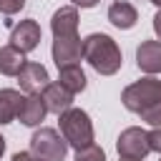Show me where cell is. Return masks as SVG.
Returning <instances> with one entry per match:
<instances>
[{
	"label": "cell",
	"instance_id": "17",
	"mask_svg": "<svg viewBox=\"0 0 161 161\" xmlns=\"http://www.w3.org/2000/svg\"><path fill=\"white\" fill-rule=\"evenodd\" d=\"M138 116H141V121H146V123H148V126H153V128H156V126H161V101H158V103H153V106H148V108H143Z\"/></svg>",
	"mask_w": 161,
	"mask_h": 161
},
{
	"label": "cell",
	"instance_id": "18",
	"mask_svg": "<svg viewBox=\"0 0 161 161\" xmlns=\"http://www.w3.org/2000/svg\"><path fill=\"white\" fill-rule=\"evenodd\" d=\"M75 161H106V153H103V148L91 143V146H86L75 153Z\"/></svg>",
	"mask_w": 161,
	"mask_h": 161
},
{
	"label": "cell",
	"instance_id": "8",
	"mask_svg": "<svg viewBox=\"0 0 161 161\" xmlns=\"http://www.w3.org/2000/svg\"><path fill=\"white\" fill-rule=\"evenodd\" d=\"M18 83L28 93H40L50 83V78H48L45 65H40V63H25L20 68V73H18Z\"/></svg>",
	"mask_w": 161,
	"mask_h": 161
},
{
	"label": "cell",
	"instance_id": "11",
	"mask_svg": "<svg viewBox=\"0 0 161 161\" xmlns=\"http://www.w3.org/2000/svg\"><path fill=\"white\" fill-rule=\"evenodd\" d=\"M45 113H48V108H45L40 93H30L23 101V106L18 111V118H20L23 126H40V121L45 118Z\"/></svg>",
	"mask_w": 161,
	"mask_h": 161
},
{
	"label": "cell",
	"instance_id": "10",
	"mask_svg": "<svg viewBox=\"0 0 161 161\" xmlns=\"http://www.w3.org/2000/svg\"><path fill=\"white\" fill-rule=\"evenodd\" d=\"M40 98H43L45 108L53 111V113H58V116L73 106V93H70L65 86H60V83H48V86L43 88Z\"/></svg>",
	"mask_w": 161,
	"mask_h": 161
},
{
	"label": "cell",
	"instance_id": "16",
	"mask_svg": "<svg viewBox=\"0 0 161 161\" xmlns=\"http://www.w3.org/2000/svg\"><path fill=\"white\" fill-rule=\"evenodd\" d=\"M58 70H60L58 83L65 86L70 93H80V91L86 88V73L80 70L78 63H75V65H63V68H58Z\"/></svg>",
	"mask_w": 161,
	"mask_h": 161
},
{
	"label": "cell",
	"instance_id": "24",
	"mask_svg": "<svg viewBox=\"0 0 161 161\" xmlns=\"http://www.w3.org/2000/svg\"><path fill=\"white\" fill-rule=\"evenodd\" d=\"M3 153H5V138L0 136V156H3Z\"/></svg>",
	"mask_w": 161,
	"mask_h": 161
},
{
	"label": "cell",
	"instance_id": "19",
	"mask_svg": "<svg viewBox=\"0 0 161 161\" xmlns=\"http://www.w3.org/2000/svg\"><path fill=\"white\" fill-rule=\"evenodd\" d=\"M25 8V0H0V13L5 15H15Z\"/></svg>",
	"mask_w": 161,
	"mask_h": 161
},
{
	"label": "cell",
	"instance_id": "25",
	"mask_svg": "<svg viewBox=\"0 0 161 161\" xmlns=\"http://www.w3.org/2000/svg\"><path fill=\"white\" fill-rule=\"evenodd\" d=\"M118 161H141V158H123V156H121Z\"/></svg>",
	"mask_w": 161,
	"mask_h": 161
},
{
	"label": "cell",
	"instance_id": "2",
	"mask_svg": "<svg viewBox=\"0 0 161 161\" xmlns=\"http://www.w3.org/2000/svg\"><path fill=\"white\" fill-rule=\"evenodd\" d=\"M60 133L68 141V146H73L75 151L93 143V123H91L88 113L80 108H73V106L60 113Z\"/></svg>",
	"mask_w": 161,
	"mask_h": 161
},
{
	"label": "cell",
	"instance_id": "1",
	"mask_svg": "<svg viewBox=\"0 0 161 161\" xmlns=\"http://www.w3.org/2000/svg\"><path fill=\"white\" fill-rule=\"evenodd\" d=\"M83 58L91 63V68L101 75H113L118 73L123 58H121V48L116 45V40L106 33H91L83 40Z\"/></svg>",
	"mask_w": 161,
	"mask_h": 161
},
{
	"label": "cell",
	"instance_id": "13",
	"mask_svg": "<svg viewBox=\"0 0 161 161\" xmlns=\"http://www.w3.org/2000/svg\"><path fill=\"white\" fill-rule=\"evenodd\" d=\"M50 28H53V35H73V33H78V10L73 5L55 10L53 20H50Z\"/></svg>",
	"mask_w": 161,
	"mask_h": 161
},
{
	"label": "cell",
	"instance_id": "12",
	"mask_svg": "<svg viewBox=\"0 0 161 161\" xmlns=\"http://www.w3.org/2000/svg\"><path fill=\"white\" fill-rule=\"evenodd\" d=\"M108 20H111V25H116L118 30H128V28L136 25L138 13H136V8H133L131 3L118 0V3H113V5L108 8Z\"/></svg>",
	"mask_w": 161,
	"mask_h": 161
},
{
	"label": "cell",
	"instance_id": "20",
	"mask_svg": "<svg viewBox=\"0 0 161 161\" xmlns=\"http://www.w3.org/2000/svg\"><path fill=\"white\" fill-rule=\"evenodd\" d=\"M148 146H151V151L161 153V126H156V128L148 133Z\"/></svg>",
	"mask_w": 161,
	"mask_h": 161
},
{
	"label": "cell",
	"instance_id": "7",
	"mask_svg": "<svg viewBox=\"0 0 161 161\" xmlns=\"http://www.w3.org/2000/svg\"><path fill=\"white\" fill-rule=\"evenodd\" d=\"M40 43V25L35 20H23L20 25L13 28V35H10V45H15L18 50L23 53H30L35 50Z\"/></svg>",
	"mask_w": 161,
	"mask_h": 161
},
{
	"label": "cell",
	"instance_id": "4",
	"mask_svg": "<svg viewBox=\"0 0 161 161\" xmlns=\"http://www.w3.org/2000/svg\"><path fill=\"white\" fill-rule=\"evenodd\" d=\"M30 153L45 161H63L68 153V141L55 128H38L30 138Z\"/></svg>",
	"mask_w": 161,
	"mask_h": 161
},
{
	"label": "cell",
	"instance_id": "26",
	"mask_svg": "<svg viewBox=\"0 0 161 161\" xmlns=\"http://www.w3.org/2000/svg\"><path fill=\"white\" fill-rule=\"evenodd\" d=\"M148 3H153V5H158V8H161V0H148Z\"/></svg>",
	"mask_w": 161,
	"mask_h": 161
},
{
	"label": "cell",
	"instance_id": "5",
	"mask_svg": "<svg viewBox=\"0 0 161 161\" xmlns=\"http://www.w3.org/2000/svg\"><path fill=\"white\" fill-rule=\"evenodd\" d=\"M116 148H118V153H121L123 158H141V161H143L146 153L151 151V146H148V133H146L143 128L131 126V128H126V131L118 136Z\"/></svg>",
	"mask_w": 161,
	"mask_h": 161
},
{
	"label": "cell",
	"instance_id": "3",
	"mask_svg": "<svg viewBox=\"0 0 161 161\" xmlns=\"http://www.w3.org/2000/svg\"><path fill=\"white\" fill-rule=\"evenodd\" d=\"M121 101H123V106L128 111L141 113L143 108H148V106L161 101V80L158 78H141V80H136V83L123 88Z\"/></svg>",
	"mask_w": 161,
	"mask_h": 161
},
{
	"label": "cell",
	"instance_id": "14",
	"mask_svg": "<svg viewBox=\"0 0 161 161\" xmlns=\"http://www.w3.org/2000/svg\"><path fill=\"white\" fill-rule=\"evenodd\" d=\"M23 96L15 88H0V123H10L18 118V111L23 106Z\"/></svg>",
	"mask_w": 161,
	"mask_h": 161
},
{
	"label": "cell",
	"instance_id": "9",
	"mask_svg": "<svg viewBox=\"0 0 161 161\" xmlns=\"http://www.w3.org/2000/svg\"><path fill=\"white\" fill-rule=\"evenodd\" d=\"M136 63L143 73H161V40H143L136 50Z\"/></svg>",
	"mask_w": 161,
	"mask_h": 161
},
{
	"label": "cell",
	"instance_id": "15",
	"mask_svg": "<svg viewBox=\"0 0 161 161\" xmlns=\"http://www.w3.org/2000/svg\"><path fill=\"white\" fill-rule=\"evenodd\" d=\"M25 63H28L25 53L18 50L15 45H3L0 48V73L3 75H18Z\"/></svg>",
	"mask_w": 161,
	"mask_h": 161
},
{
	"label": "cell",
	"instance_id": "22",
	"mask_svg": "<svg viewBox=\"0 0 161 161\" xmlns=\"http://www.w3.org/2000/svg\"><path fill=\"white\" fill-rule=\"evenodd\" d=\"M101 0H73V5H80V8H93V5H98Z\"/></svg>",
	"mask_w": 161,
	"mask_h": 161
},
{
	"label": "cell",
	"instance_id": "6",
	"mask_svg": "<svg viewBox=\"0 0 161 161\" xmlns=\"http://www.w3.org/2000/svg\"><path fill=\"white\" fill-rule=\"evenodd\" d=\"M53 60L58 68L63 65H75L83 58V43L78 38V33L73 35H53Z\"/></svg>",
	"mask_w": 161,
	"mask_h": 161
},
{
	"label": "cell",
	"instance_id": "23",
	"mask_svg": "<svg viewBox=\"0 0 161 161\" xmlns=\"http://www.w3.org/2000/svg\"><path fill=\"white\" fill-rule=\"evenodd\" d=\"M13 161H33V156H30V153H25V151H20V153H15V156H13Z\"/></svg>",
	"mask_w": 161,
	"mask_h": 161
},
{
	"label": "cell",
	"instance_id": "21",
	"mask_svg": "<svg viewBox=\"0 0 161 161\" xmlns=\"http://www.w3.org/2000/svg\"><path fill=\"white\" fill-rule=\"evenodd\" d=\"M153 30H156V35H158V40H161V10L153 15Z\"/></svg>",
	"mask_w": 161,
	"mask_h": 161
},
{
	"label": "cell",
	"instance_id": "27",
	"mask_svg": "<svg viewBox=\"0 0 161 161\" xmlns=\"http://www.w3.org/2000/svg\"><path fill=\"white\" fill-rule=\"evenodd\" d=\"M33 161H45V158H38V156H33Z\"/></svg>",
	"mask_w": 161,
	"mask_h": 161
}]
</instances>
